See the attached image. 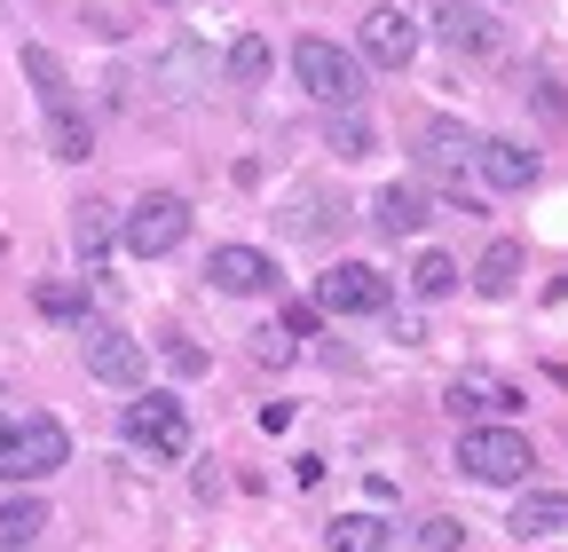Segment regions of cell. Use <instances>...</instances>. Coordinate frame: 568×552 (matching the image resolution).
Wrapping results in <instances>:
<instances>
[{"instance_id":"obj_1","label":"cell","mask_w":568,"mask_h":552,"mask_svg":"<svg viewBox=\"0 0 568 552\" xmlns=\"http://www.w3.org/2000/svg\"><path fill=\"white\" fill-rule=\"evenodd\" d=\"M293 80H301L308 103L355 111V103H364V55L339 48V40H324V32H308V40H293Z\"/></svg>"},{"instance_id":"obj_2","label":"cell","mask_w":568,"mask_h":552,"mask_svg":"<svg viewBox=\"0 0 568 552\" xmlns=\"http://www.w3.org/2000/svg\"><path fill=\"white\" fill-rule=\"evenodd\" d=\"M71 466V435L48 419V410H24V419H9V435H0V481L9 490H40L48 473Z\"/></svg>"},{"instance_id":"obj_3","label":"cell","mask_w":568,"mask_h":552,"mask_svg":"<svg viewBox=\"0 0 568 552\" xmlns=\"http://www.w3.org/2000/svg\"><path fill=\"white\" fill-rule=\"evenodd\" d=\"M458 473L481 481V490H514V481L537 473V450L521 427H466L458 435Z\"/></svg>"},{"instance_id":"obj_4","label":"cell","mask_w":568,"mask_h":552,"mask_svg":"<svg viewBox=\"0 0 568 552\" xmlns=\"http://www.w3.org/2000/svg\"><path fill=\"white\" fill-rule=\"evenodd\" d=\"M182 237H190V197H174V190H142L119 214V245L134 260H166Z\"/></svg>"},{"instance_id":"obj_5","label":"cell","mask_w":568,"mask_h":552,"mask_svg":"<svg viewBox=\"0 0 568 552\" xmlns=\"http://www.w3.org/2000/svg\"><path fill=\"white\" fill-rule=\"evenodd\" d=\"M395 308V276H379L372 260H332L316 276V316H387Z\"/></svg>"},{"instance_id":"obj_6","label":"cell","mask_w":568,"mask_h":552,"mask_svg":"<svg viewBox=\"0 0 568 552\" xmlns=\"http://www.w3.org/2000/svg\"><path fill=\"white\" fill-rule=\"evenodd\" d=\"M119 435H126L134 450H151L159 466H174V458H190V410H182L174 395H134V402L119 410Z\"/></svg>"},{"instance_id":"obj_7","label":"cell","mask_w":568,"mask_h":552,"mask_svg":"<svg viewBox=\"0 0 568 552\" xmlns=\"http://www.w3.org/2000/svg\"><path fill=\"white\" fill-rule=\"evenodd\" d=\"M80 356H88V379L126 387V395L151 379V356H142V339H126L119 324H80Z\"/></svg>"},{"instance_id":"obj_8","label":"cell","mask_w":568,"mask_h":552,"mask_svg":"<svg viewBox=\"0 0 568 552\" xmlns=\"http://www.w3.org/2000/svg\"><path fill=\"white\" fill-rule=\"evenodd\" d=\"M142 88H151V103H197L213 88V55L197 40H166L151 55V72H142Z\"/></svg>"},{"instance_id":"obj_9","label":"cell","mask_w":568,"mask_h":552,"mask_svg":"<svg viewBox=\"0 0 568 552\" xmlns=\"http://www.w3.org/2000/svg\"><path fill=\"white\" fill-rule=\"evenodd\" d=\"M355 55H364V72H403V63L418 55V17L372 9L364 24H355Z\"/></svg>"},{"instance_id":"obj_10","label":"cell","mask_w":568,"mask_h":552,"mask_svg":"<svg viewBox=\"0 0 568 552\" xmlns=\"http://www.w3.org/2000/svg\"><path fill=\"white\" fill-rule=\"evenodd\" d=\"M205 285H213V293H230V300H253V293H268V285H276V260H268L261 245H213Z\"/></svg>"},{"instance_id":"obj_11","label":"cell","mask_w":568,"mask_h":552,"mask_svg":"<svg viewBox=\"0 0 568 552\" xmlns=\"http://www.w3.org/2000/svg\"><path fill=\"white\" fill-rule=\"evenodd\" d=\"M474 174H481L497 197H514V190L537 182V151L514 143V134H481V143H474Z\"/></svg>"},{"instance_id":"obj_12","label":"cell","mask_w":568,"mask_h":552,"mask_svg":"<svg viewBox=\"0 0 568 552\" xmlns=\"http://www.w3.org/2000/svg\"><path fill=\"white\" fill-rule=\"evenodd\" d=\"M474 143H481V134L458 126V119H418V134H410V151H418L426 174H466L474 166Z\"/></svg>"},{"instance_id":"obj_13","label":"cell","mask_w":568,"mask_h":552,"mask_svg":"<svg viewBox=\"0 0 568 552\" xmlns=\"http://www.w3.org/2000/svg\"><path fill=\"white\" fill-rule=\"evenodd\" d=\"M435 32H443V48H458V55H497V40H506L481 0H443V9H435Z\"/></svg>"},{"instance_id":"obj_14","label":"cell","mask_w":568,"mask_h":552,"mask_svg":"<svg viewBox=\"0 0 568 552\" xmlns=\"http://www.w3.org/2000/svg\"><path fill=\"white\" fill-rule=\"evenodd\" d=\"M71 245H80L88 276H103V260H111V245H119V214H111L103 197H80V205H71Z\"/></svg>"},{"instance_id":"obj_15","label":"cell","mask_w":568,"mask_h":552,"mask_svg":"<svg viewBox=\"0 0 568 552\" xmlns=\"http://www.w3.org/2000/svg\"><path fill=\"white\" fill-rule=\"evenodd\" d=\"M521 268H529V253H521L514 237H497V245L474 260V293H481V300H514V293H521Z\"/></svg>"},{"instance_id":"obj_16","label":"cell","mask_w":568,"mask_h":552,"mask_svg":"<svg viewBox=\"0 0 568 552\" xmlns=\"http://www.w3.org/2000/svg\"><path fill=\"white\" fill-rule=\"evenodd\" d=\"M506 529L529 544V536H568V498L560 490H521L514 498V513H506Z\"/></svg>"},{"instance_id":"obj_17","label":"cell","mask_w":568,"mask_h":552,"mask_svg":"<svg viewBox=\"0 0 568 552\" xmlns=\"http://www.w3.org/2000/svg\"><path fill=\"white\" fill-rule=\"evenodd\" d=\"M48 151H55L63 166H88V159H95V119H88L80 103H55V111H48Z\"/></svg>"},{"instance_id":"obj_18","label":"cell","mask_w":568,"mask_h":552,"mask_svg":"<svg viewBox=\"0 0 568 552\" xmlns=\"http://www.w3.org/2000/svg\"><path fill=\"white\" fill-rule=\"evenodd\" d=\"M372 229H379V237H418V229H426V197H418L410 182H387V190L372 197Z\"/></svg>"},{"instance_id":"obj_19","label":"cell","mask_w":568,"mask_h":552,"mask_svg":"<svg viewBox=\"0 0 568 552\" xmlns=\"http://www.w3.org/2000/svg\"><path fill=\"white\" fill-rule=\"evenodd\" d=\"M40 536H48V505H40L32 490L0 498V552H32Z\"/></svg>"},{"instance_id":"obj_20","label":"cell","mask_w":568,"mask_h":552,"mask_svg":"<svg viewBox=\"0 0 568 552\" xmlns=\"http://www.w3.org/2000/svg\"><path fill=\"white\" fill-rule=\"evenodd\" d=\"M268 72H276V48H268L261 32H237L230 55H222V80H230V88H261Z\"/></svg>"},{"instance_id":"obj_21","label":"cell","mask_w":568,"mask_h":552,"mask_svg":"<svg viewBox=\"0 0 568 552\" xmlns=\"http://www.w3.org/2000/svg\"><path fill=\"white\" fill-rule=\"evenodd\" d=\"M324 544H332V552H395V529H387L379 513H339V521L324 529Z\"/></svg>"},{"instance_id":"obj_22","label":"cell","mask_w":568,"mask_h":552,"mask_svg":"<svg viewBox=\"0 0 568 552\" xmlns=\"http://www.w3.org/2000/svg\"><path fill=\"white\" fill-rule=\"evenodd\" d=\"M24 80H32V95H40V111H55V103H71V72H63V55L55 48H24Z\"/></svg>"},{"instance_id":"obj_23","label":"cell","mask_w":568,"mask_h":552,"mask_svg":"<svg viewBox=\"0 0 568 552\" xmlns=\"http://www.w3.org/2000/svg\"><path fill=\"white\" fill-rule=\"evenodd\" d=\"M32 308H40L48 324H95V316H88V285H63V276H48V285L32 293Z\"/></svg>"},{"instance_id":"obj_24","label":"cell","mask_w":568,"mask_h":552,"mask_svg":"<svg viewBox=\"0 0 568 552\" xmlns=\"http://www.w3.org/2000/svg\"><path fill=\"white\" fill-rule=\"evenodd\" d=\"M324 143H332L339 159H372V151H379V134H372V119H364V111H332Z\"/></svg>"},{"instance_id":"obj_25","label":"cell","mask_w":568,"mask_h":552,"mask_svg":"<svg viewBox=\"0 0 568 552\" xmlns=\"http://www.w3.org/2000/svg\"><path fill=\"white\" fill-rule=\"evenodd\" d=\"M410 293H418V300H450V293H458V260H450V253H418V260H410Z\"/></svg>"},{"instance_id":"obj_26","label":"cell","mask_w":568,"mask_h":552,"mask_svg":"<svg viewBox=\"0 0 568 552\" xmlns=\"http://www.w3.org/2000/svg\"><path fill=\"white\" fill-rule=\"evenodd\" d=\"M443 402L458 410V419H481V410H514V395H506V387H466V379H458Z\"/></svg>"},{"instance_id":"obj_27","label":"cell","mask_w":568,"mask_h":552,"mask_svg":"<svg viewBox=\"0 0 568 552\" xmlns=\"http://www.w3.org/2000/svg\"><path fill=\"white\" fill-rule=\"evenodd\" d=\"M418 552H466V521L458 513H426L418 521Z\"/></svg>"},{"instance_id":"obj_28","label":"cell","mask_w":568,"mask_h":552,"mask_svg":"<svg viewBox=\"0 0 568 552\" xmlns=\"http://www.w3.org/2000/svg\"><path fill=\"white\" fill-rule=\"evenodd\" d=\"M253 356H261V364H293V356H301V339H284V331L268 324V331H253Z\"/></svg>"},{"instance_id":"obj_29","label":"cell","mask_w":568,"mask_h":552,"mask_svg":"<svg viewBox=\"0 0 568 552\" xmlns=\"http://www.w3.org/2000/svg\"><path fill=\"white\" fill-rule=\"evenodd\" d=\"M276 331H284V339H308V331H316V308H284Z\"/></svg>"},{"instance_id":"obj_30","label":"cell","mask_w":568,"mask_h":552,"mask_svg":"<svg viewBox=\"0 0 568 552\" xmlns=\"http://www.w3.org/2000/svg\"><path fill=\"white\" fill-rule=\"evenodd\" d=\"M166 364H174V371H205V356L190 348V339H174V348H166Z\"/></svg>"},{"instance_id":"obj_31","label":"cell","mask_w":568,"mask_h":552,"mask_svg":"<svg viewBox=\"0 0 568 552\" xmlns=\"http://www.w3.org/2000/svg\"><path fill=\"white\" fill-rule=\"evenodd\" d=\"M0 435H9V410H0Z\"/></svg>"}]
</instances>
